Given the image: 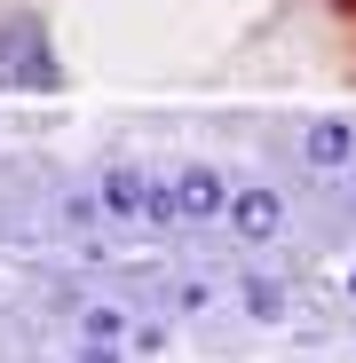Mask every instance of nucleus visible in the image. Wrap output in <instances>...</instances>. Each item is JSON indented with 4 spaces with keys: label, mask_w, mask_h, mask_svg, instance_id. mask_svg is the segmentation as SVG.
<instances>
[{
    "label": "nucleus",
    "mask_w": 356,
    "mask_h": 363,
    "mask_svg": "<svg viewBox=\"0 0 356 363\" xmlns=\"http://www.w3.org/2000/svg\"><path fill=\"white\" fill-rule=\"evenodd\" d=\"M95 206H103V221H174V182L119 158L95 174Z\"/></svg>",
    "instance_id": "obj_1"
},
{
    "label": "nucleus",
    "mask_w": 356,
    "mask_h": 363,
    "mask_svg": "<svg viewBox=\"0 0 356 363\" xmlns=\"http://www.w3.org/2000/svg\"><path fill=\"white\" fill-rule=\"evenodd\" d=\"M0 87L9 95H48L55 87V48L40 16H9L0 24Z\"/></svg>",
    "instance_id": "obj_2"
},
{
    "label": "nucleus",
    "mask_w": 356,
    "mask_h": 363,
    "mask_svg": "<svg viewBox=\"0 0 356 363\" xmlns=\"http://www.w3.org/2000/svg\"><path fill=\"white\" fill-rule=\"evenodd\" d=\"M222 213H230V182L206 158L174 174V221H222Z\"/></svg>",
    "instance_id": "obj_3"
},
{
    "label": "nucleus",
    "mask_w": 356,
    "mask_h": 363,
    "mask_svg": "<svg viewBox=\"0 0 356 363\" xmlns=\"http://www.w3.org/2000/svg\"><path fill=\"white\" fill-rule=\"evenodd\" d=\"M246 245H269V237L285 229V198L277 190H230V213H222Z\"/></svg>",
    "instance_id": "obj_4"
},
{
    "label": "nucleus",
    "mask_w": 356,
    "mask_h": 363,
    "mask_svg": "<svg viewBox=\"0 0 356 363\" xmlns=\"http://www.w3.org/2000/svg\"><path fill=\"white\" fill-rule=\"evenodd\" d=\"M348 150H356L348 118H325V127H309V135H301V158H309V166H348Z\"/></svg>",
    "instance_id": "obj_5"
},
{
    "label": "nucleus",
    "mask_w": 356,
    "mask_h": 363,
    "mask_svg": "<svg viewBox=\"0 0 356 363\" xmlns=\"http://www.w3.org/2000/svg\"><path fill=\"white\" fill-rule=\"evenodd\" d=\"M80 340H103V347H127V308H80Z\"/></svg>",
    "instance_id": "obj_6"
},
{
    "label": "nucleus",
    "mask_w": 356,
    "mask_h": 363,
    "mask_svg": "<svg viewBox=\"0 0 356 363\" xmlns=\"http://www.w3.org/2000/svg\"><path fill=\"white\" fill-rule=\"evenodd\" d=\"M246 308H254V316H277V308H285L277 277H246Z\"/></svg>",
    "instance_id": "obj_7"
},
{
    "label": "nucleus",
    "mask_w": 356,
    "mask_h": 363,
    "mask_svg": "<svg viewBox=\"0 0 356 363\" xmlns=\"http://www.w3.org/2000/svg\"><path fill=\"white\" fill-rule=\"evenodd\" d=\"M80 363H119V347H103V340H80Z\"/></svg>",
    "instance_id": "obj_8"
}]
</instances>
